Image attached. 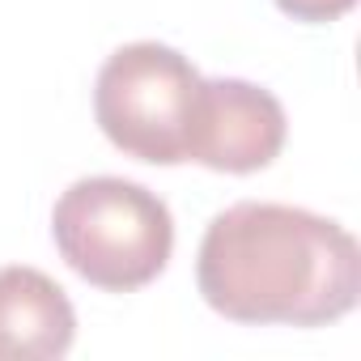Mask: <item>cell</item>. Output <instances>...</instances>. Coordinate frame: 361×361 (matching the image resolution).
I'll return each mask as SVG.
<instances>
[{
  "label": "cell",
  "instance_id": "cell-1",
  "mask_svg": "<svg viewBox=\"0 0 361 361\" xmlns=\"http://www.w3.org/2000/svg\"><path fill=\"white\" fill-rule=\"evenodd\" d=\"M196 285L234 323L323 327L357 306L361 247L340 221L310 209L243 200L209 221Z\"/></svg>",
  "mask_w": 361,
  "mask_h": 361
},
{
  "label": "cell",
  "instance_id": "cell-3",
  "mask_svg": "<svg viewBox=\"0 0 361 361\" xmlns=\"http://www.w3.org/2000/svg\"><path fill=\"white\" fill-rule=\"evenodd\" d=\"M204 77L166 43H128L106 56L94 81V119L136 161H188V132Z\"/></svg>",
  "mask_w": 361,
  "mask_h": 361
},
{
  "label": "cell",
  "instance_id": "cell-2",
  "mask_svg": "<svg viewBox=\"0 0 361 361\" xmlns=\"http://www.w3.org/2000/svg\"><path fill=\"white\" fill-rule=\"evenodd\" d=\"M51 238L64 264L111 293H132L161 276L174 251V217L157 192L119 174H94L56 200Z\"/></svg>",
  "mask_w": 361,
  "mask_h": 361
},
{
  "label": "cell",
  "instance_id": "cell-6",
  "mask_svg": "<svg viewBox=\"0 0 361 361\" xmlns=\"http://www.w3.org/2000/svg\"><path fill=\"white\" fill-rule=\"evenodd\" d=\"M353 5H357V0H276V9L289 13L293 22H336Z\"/></svg>",
  "mask_w": 361,
  "mask_h": 361
},
{
  "label": "cell",
  "instance_id": "cell-4",
  "mask_svg": "<svg viewBox=\"0 0 361 361\" xmlns=\"http://www.w3.org/2000/svg\"><path fill=\"white\" fill-rule=\"evenodd\" d=\"M285 106L272 90L251 85L243 77H213L200 85L188 161H200L221 174H251L276 161L285 149Z\"/></svg>",
  "mask_w": 361,
  "mask_h": 361
},
{
  "label": "cell",
  "instance_id": "cell-5",
  "mask_svg": "<svg viewBox=\"0 0 361 361\" xmlns=\"http://www.w3.org/2000/svg\"><path fill=\"white\" fill-rule=\"evenodd\" d=\"M77 310L39 268H0V361H56L73 348Z\"/></svg>",
  "mask_w": 361,
  "mask_h": 361
}]
</instances>
